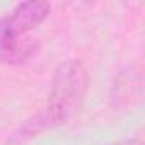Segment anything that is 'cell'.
Masks as SVG:
<instances>
[{"label": "cell", "instance_id": "obj_1", "mask_svg": "<svg viewBox=\"0 0 145 145\" xmlns=\"http://www.w3.org/2000/svg\"><path fill=\"white\" fill-rule=\"evenodd\" d=\"M48 2L31 0L14 7L10 14L0 19V63L21 67L38 51V39L33 36L50 16Z\"/></svg>", "mask_w": 145, "mask_h": 145}, {"label": "cell", "instance_id": "obj_2", "mask_svg": "<svg viewBox=\"0 0 145 145\" xmlns=\"http://www.w3.org/2000/svg\"><path fill=\"white\" fill-rule=\"evenodd\" d=\"M87 89L89 74L80 60H65L60 63L51 80L46 108L36 118V126L29 128L31 133L41 128L65 125L82 108Z\"/></svg>", "mask_w": 145, "mask_h": 145}]
</instances>
